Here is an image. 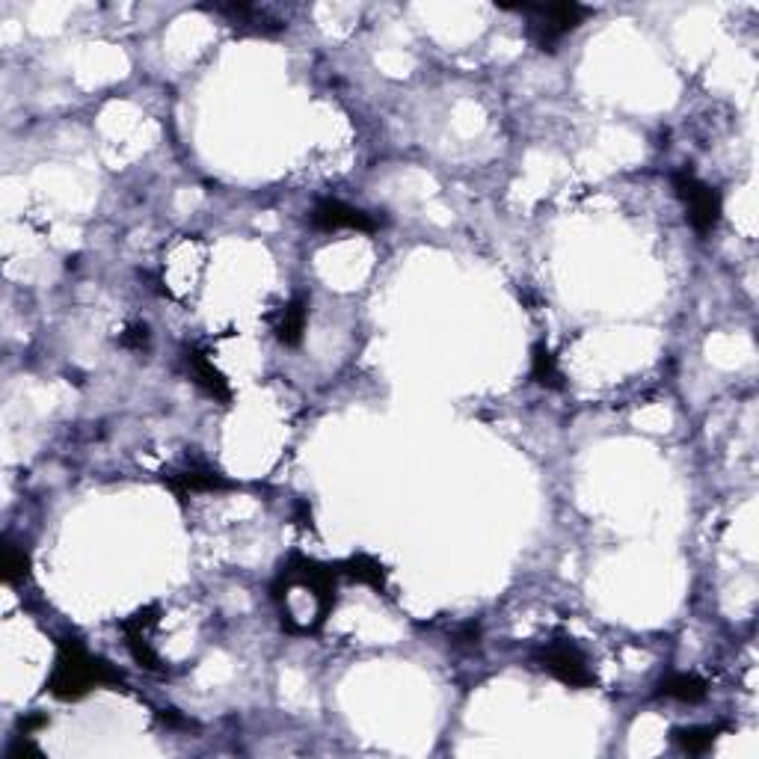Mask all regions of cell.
I'll return each instance as SVG.
<instances>
[{
	"instance_id": "obj_1",
	"label": "cell",
	"mask_w": 759,
	"mask_h": 759,
	"mask_svg": "<svg viewBox=\"0 0 759 759\" xmlns=\"http://www.w3.org/2000/svg\"><path fill=\"white\" fill-rule=\"evenodd\" d=\"M336 573L309 558H291L273 582V602L291 635H315L336 605Z\"/></svg>"
},
{
	"instance_id": "obj_2",
	"label": "cell",
	"mask_w": 759,
	"mask_h": 759,
	"mask_svg": "<svg viewBox=\"0 0 759 759\" xmlns=\"http://www.w3.org/2000/svg\"><path fill=\"white\" fill-rule=\"evenodd\" d=\"M122 676L107 662L86 653L78 638H63L57 650L54 671L48 676V691L60 700H78L98 685H119Z\"/></svg>"
},
{
	"instance_id": "obj_3",
	"label": "cell",
	"mask_w": 759,
	"mask_h": 759,
	"mask_svg": "<svg viewBox=\"0 0 759 759\" xmlns=\"http://www.w3.org/2000/svg\"><path fill=\"white\" fill-rule=\"evenodd\" d=\"M510 9L528 15V33L540 51H558L561 39L573 33L591 12L579 3H522Z\"/></svg>"
},
{
	"instance_id": "obj_4",
	"label": "cell",
	"mask_w": 759,
	"mask_h": 759,
	"mask_svg": "<svg viewBox=\"0 0 759 759\" xmlns=\"http://www.w3.org/2000/svg\"><path fill=\"white\" fill-rule=\"evenodd\" d=\"M676 196L682 199L685 211H688V223L700 232L709 235L718 223H721V196L715 187L703 184L697 175L691 172H676L674 175Z\"/></svg>"
},
{
	"instance_id": "obj_5",
	"label": "cell",
	"mask_w": 759,
	"mask_h": 759,
	"mask_svg": "<svg viewBox=\"0 0 759 759\" xmlns=\"http://www.w3.org/2000/svg\"><path fill=\"white\" fill-rule=\"evenodd\" d=\"M537 665L549 676H555L558 682L570 685V688H588L593 682L591 668L585 653L570 644V641H549L540 653H537Z\"/></svg>"
},
{
	"instance_id": "obj_6",
	"label": "cell",
	"mask_w": 759,
	"mask_h": 759,
	"mask_svg": "<svg viewBox=\"0 0 759 759\" xmlns=\"http://www.w3.org/2000/svg\"><path fill=\"white\" fill-rule=\"evenodd\" d=\"M312 226L321 229V232H341V229H350V232H377V220L353 205H344L338 199H321L315 208H312Z\"/></svg>"
},
{
	"instance_id": "obj_7",
	"label": "cell",
	"mask_w": 759,
	"mask_h": 759,
	"mask_svg": "<svg viewBox=\"0 0 759 759\" xmlns=\"http://www.w3.org/2000/svg\"><path fill=\"white\" fill-rule=\"evenodd\" d=\"M220 15H226L232 21L235 30L241 33H253V36H270V33H279L285 30L288 24L276 15H270V9L264 6H255V3H220L214 6Z\"/></svg>"
},
{
	"instance_id": "obj_8",
	"label": "cell",
	"mask_w": 759,
	"mask_h": 759,
	"mask_svg": "<svg viewBox=\"0 0 759 759\" xmlns=\"http://www.w3.org/2000/svg\"><path fill=\"white\" fill-rule=\"evenodd\" d=\"M187 368H190V374L196 377V383H199L214 401H223V404L232 401V389H229L226 377L214 368V362H211L202 350H187Z\"/></svg>"
},
{
	"instance_id": "obj_9",
	"label": "cell",
	"mask_w": 759,
	"mask_h": 759,
	"mask_svg": "<svg viewBox=\"0 0 759 759\" xmlns=\"http://www.w3.org/2000/svg\"><path fill=\"white\" fill-rule=\"evenodd\" d=\"M167 484L178 493V496H190V493H208V490H223L229 487V481L214 472V469H205V466H190V469H181V472H172L167 478Z\"/></svg>"
},
{
	"instance_id": "obj_10",
	"label": "cell",
	"mask_w": 759,
	"mask_h": 759,
	"mask_svg": "<svg viewBox=\"0 0 759 759\" xmlns=\"http://www.w3.org/2000/svg\"><path fill=\"white\" fill-rule=\"evenodd\" d=\"M306 318H309V306H306V300L297 297V300H291L288 306H282V312H279V318H276V324H273V333H276V338H279L282 344L294 347V344H300V338H303Z\"/></svg>"
},
{
	"instance_id": "obj_11",
	"label": "cell",
	"mask_w": 759,
	"mask_h": 759,
	"mask_svg": "<svg viewBox=\"0 0 759 759\" xmlns=\"http://www.w3.org/2000/svg\"><path fill=\"white\" fill-rule=\"evenodd\" d=\"M706 682L694 674H671L659 682V697H671V700H682V703H697L706 697Z\"/></svg>"
},
{
	"instance_id": "obj_12",
	"label": "cell",
	"mask_w": 759,
	"mask_h": 759,
	"mask_svg": "<svg viewBox=\"0 0 759 759\" xmlns=\"http://www.w3.org/2000/svg\"><path fill=\"white\" fill-rule=\"evenodd\" d=\"M531 377L546 389H561V371L546 344H534L531 350Z\"/></svg>"
},
{
	"instance_id": "obj_13",
	"label": "cell",
	"mask_w": 759,
	"mask_h": 759,
	"mask_svg": "<svg viewBox=\"0 0 759 759\" xmlns=\"http://www.w3.org/2000/svg\"><path fill=\"white\" fill-rule=\"evenodd\" d=\"M341 573L344 576H350V579H356V582H362V585H371V588H383V582H386V573H383V567L374 561V558H368V555H356V558H350L347 564H341Z\"/></svg>"
},
{
	"instance_id": "obj_14",
	"label": "cell",
	"mask_w": 759,
	"mask_h": 759,
	"mask_svg": "<svg viewBox=\"0 0 759 759\" xmlns=\"http://www.w3.org/2000/svg\"><path fill=\"white\" fill-rule=\"evenodd\" d=\"M718 739V727H685L676 730L674 742L685 754H706Z\"/></svg>"
},
{
	"instance_id": "obj_15",
	"label": "cell",
	"mask_w": 759,
	"mask_h": 759,
	"mask_svg": "<svg viewBox=\"0 0 759 759\" xmlns=\"http://www.w3.org/2000/svg\"><path fill=\"white\" fill-rule=\"evenodd\" d=\"M21 576H27V555L18 552V549H12V546H6L3 549V579L15 582Z\"/></svg>"
},
{
	"instance_id": "obj_16",
	"label": "cell",
	"mask_w": 759,
	"mask_h": 759,
	"mask_svg": "<svg viewBox=\"0 0 759 759\" xmlns=\"http://www.w3.org/2000/svg\"><path fill=\"white\" fill-rule=\"evenodd\" d=\"M122 344H125V347H134V350H143V347L149 344V327H143V324L131 327V330L122 336Z\"/></svg>"
},
{
	"instance_id": "obj_17",
	"label": "cell",
	"mask_w": 759,
	"mask_h": 759,
	"mask_svg": "<svg viewBox=\"0 0 759 759\" xmlns=\"http://www.w3.org/2000/svg\"><path fill=\"white\" fill-rule=\"evenodd\" d=\"M45 724V718L42 715H33V718H21V724H18V730H21V736H30L36 727H42Z\"/></svg>"
}]
</instances>
